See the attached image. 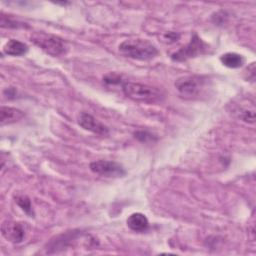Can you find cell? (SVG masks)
Segmentation results:
<instances>
[{"mask_svg":"<svg viewBox=\"0 0 256 256\" xmlns=\"http://www.w3.org/2000/svg\"><path fill=\"white\" fill-rule=\"evenodd\" d=\"M122 91L129 99L141 103H157L164 98V93L158 87L137 82H123Z\"/></svg>","mask_w":256,"mask_h":256,"instance_id":"cell-1","label":"cell"},{"mask_svg":"<svg viewBox=\"0 0 256 256\" xmlns=\"http://www.w3.org/2000/svg\"><path fill=\"white\" fill-rule=\"evenodd\" d=\"M119 52L128 58L146 61L158 54L156 46L146 39H127L120 43Z\"/></svg>","mask_w":256,"mask_h":256,"instance_id":"cell-2","label":"cell"},{"mask_svg":"<svg viewBox=\"0 0 256 256\" xmlns=\"http://www.w3.org/2000/svg\"><path fill=\"white\" fill-rule=\"evenodd\" d=\"M30 39L36 46L53 57L60 56L66 52V45L58 36L46 32H34L31 34Z\"/></svg>","mask_w":256,"mask_h":256,"instance_id":"cell-3","label":"cell"},{"mask_svg":"<svg viewBox=\"0 0 256 256\" xmlns=\"http://www.w3.org/2000/svg\"><path fill=\"white\" fill-rule=\"evenodd\" d=\"M205 86V80L199 76H183L175 81V87L179 94L186 99L198 97Z\"/></svg>","mask_w":256,"mask_h":256,"instance_id":"cell-4","label":"cell"},{"mask_svg":"<svg viewBox=\"0 0 256 256\" xmlns=\"http://www.w3.org/2000/svg\"><path fill=\"white\" fill-rule=\"evenodd\" d=\"M207 49V44L203 42L201 38L198 37L197 34H193L190 42L184 47L180 48L178 51L174 52L171 55L172 60L174 61H185L187 59L197 57L203 54Z\"/></svg>","mask_w":256,"mask_h":256,"instance_id":"cell-5","label":"cell"},{"mask_svg":"<svg viewBox=\"0 0 256 256\" xmlns=\"http://www.w3.org/2000/svg\"><path fill=\"white\" fill-rule=\"evenodd\" d=\"M90 170L98 175L104 177H123L126 174L125 169L122 165L114 161L108 160H97L90 163Z\"/></svg>","mask_w":256,"mask_h":256,"instance_id":"cell-6","label":"cell"},{"mask_svg":"<svg viewBox=\"0 0 256 256\" xmlns=\"http://www.w3.org/2000/svg\"><path fill=\"white\" fill-rule=\"evenodd\" d=\"M1 234L9 242L21 243L26 236L25 225L17 221H4L1 225Z\"/></svg>","mask_w":256,"mask_h":256,"instance_id":"cell-7","label":"cell"},{"mask_svg":"<svg viewBox=\"0 0 256 256\" xmlns=\"http://www.w3.org/2000/svg\"><path fill=\"white\" fill-rule=\"evenodd\" d=\"M77 122L84 130L90 131L94 134L105 136L109 133L108 128L103 123H101L94 116L87 112L79 113L77 117Z\"/></svg>","mask_w":256,"mask_h":256,"instance_id":"cell-8","label":"cell"},{"mask_svg":"<svg viewBox=\"0 0 256 256\" xmlns=\"http://www.w3.org/2000/svg\"><path fill=\"white\" fill-rule=\"evenodd\" d=\"M25 116L24 112L18 108L10 106H1L0 108V124L1 126L18 122Z\"/></svg>","mask_w":256,"mask_h":256,"instance_id":"cell-9","label":"cell"},{"mask_svg":"<svg viewBox=\"0 0 256 256\" xmlns=\"http://www.w3.org/2000/svg\"><path fill=\"white\" fill-rule=\"evenodd\" d=\"M126 223L127 226L134 232H144L149 226L147 217L140 212L132 213L130 216H128Z\"/></svg>","mask_w":256,"mask_h":256,"instance_id":"cell-10","label":"cell"},{"mask_svg":"<svg viewBox=\"0 0 256 256\" xmlns=\"http://www.w3.org/2000/svg\"><path fill=\"white\" fill-rule=\"evenodd\" d=\"M27 50H28L27 45L19 40H16V39L8 40L3 47L4 53L7 55H10V56L24 55L27 52Z\"/></svg>","mask_w":256,"mask_h":256,"instance_id":"cell-11","label":"cell"},{"mask_svg":"<svg viewBox=\"0 0 256 256\" xmlns=\"http://www.w3.org/2000/svg\"><path fill=\"white\" fill-rule=\"evenodd\" d=\"M220 61L226 67L236 69V68H240L244 64L245 60L243 56L238 53L227 52L220 57Z\"/></svg>","mask_w":256,"mask_h":256,"instance_id":"cell-12","label":"cell"},{"mask_svg":"<svg viewBox=\"0 0 256 256\" xmlns=\"http://www.w3.org/2000/svg\"><path fill=\"white\" fill-rule=\"evenodd\" d=\"M16 203L18 204V206L21 207V209L29 214V215H32L33 214V210H32V205H31V201L30 199L25 196V195H19L16 197Z\"/></svg>","mask_w":256,"mask_h":256,"instance_id":"cell-13","label":"cell"},{"mask_svg":"<svg viewBox=\"0 0 256 256\" xmlns=\"http://www.w3.org/2000/svg\"><path fill=\"white\" fill-rule=\"evenodd\" d=\"M103 81L106 83V84H109V85H116V84H120L122 83V80H121V76L116 74V73H108L106 74L104 77H103Z\"/></svg>","mask_w":256,"mask_h":256,"instance_id":"cell-14","label":"cell"},{"mask_svg":"<svg viewBox=\"0 0 256 256\" xmlns=\"http://www.w3.org/2000/svg\"><path fill=\"white\" fill-rule=\"evenodd\" d=\"M6 23H8V24L5 26V27H7V28H10V27H13V28H19V27H23V26H25V25H23V23L19 24V22L14 21V20H11V19H9V18H5V16H4V15H2V16H1V26L5 25Z\"/></svg>","mask_w":256,"mask_h":256,"instance_id":"cell-15","label":"cell"},{"mask_svg":"<svg viewBox=\"0 0 256 256\" xmlns=\"http://www.w3.org/2000/svg\"><path fill=\"white\" fill-rule=\"evenodd\" d=\"M179 37H180V35L175 32H166L163 35V39L167 43H173V42L177 41L179 39Z\"/></svg>","mask_w":256,"mask_h":256,"instance_id":"cell-16","label":"cell"},{"mask_svg":"<svg viewBox=\"0 0 256 256\" xmlns=\"http://www.w3.org/2000/svg\"><path fill=\"white\" fill-rule=\"evenodd\" d=\"M135 136L141 141H147V139H152L151 134H147L146 132H142V131L135 133Z\"/></svg>","mask_w":256,"mask_h":256,"instance_id":"cell-17","label":"cell"}]
</instances>
